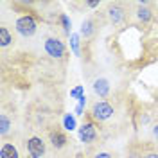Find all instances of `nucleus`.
I'll return each mask as SVG.
<instances>
[{
	"label": "nucleus",
	"mask_w": 158,
	"mask_h": 158,
	"mask_svg": "<svg viewBox=\"0 0 158 158\" xmlns=\"http://www.w3.org/2000/svg\"><path fill=\"white\" fill-rule=\"evenodd\" d=\"M104 15H106V18L111 25H122L131 18V4L110 2V4H106Z\"/></svg>",
	"instance_id": "nucleus-1"
},
{
	"label": "nucleus",
	"mask_w": 158,
	"mask_h": 158,
	"mask_svg": "<svg viewBox=\"0 0 158 158\" xmlns=\"http://www.w3.org/2000/svg\"><path fill=\"white\" fill-rule=\"evenodd\" d=\"M43 49H45V52L49 54L50 58H54V59H63L67 56V45H65V41L59 36H54V34L45 36Z\"/></svg>",
	"instance_id": "nucleus-2"
},
{
	"label": "nucleus",
	"mask_w": 158,
	"mask_h": 158,
	"mask_svg": "<svg viewBox=\"0 0 158 158\" xmlns=\"http://www.w3.org/2000/svg\"><path fill=\"white\" fill-rule=\"evenodd\" d=\"M113 115H115V108H113V104L108 102V101H97L90 108V117L94 118L95 122H106Z\"/></svg>",
	"instance_id": "nucleus-3"
},
{
	"label": "nucleus",
	"mask_w": 158,
	"mask_h": 158,
	"mask_svg": "<svg viewBox=\"0 0 158 158\" xmlns=\"http://www.w3.org/2000/svg\"><path fill=\"white\" fill-rule=\"evenodd\" d=\"M15 29H16V32H18L20 36L31 38V36L36 34L38 25H36V22H34V18H32L31 15H22V16H18L16 22H15Z\"/></svg>",
	"instance_id": "nucleus-4"
},
{
	"label": "nucleus",
	"mask_w": 158,
	"mask_h": 158,
	"mask_svg": "<svg viewBox=\"0 0 158 158\" xmlns=\"http://www.w3.org/2000/svg\"><path fill=\"white\" fill-rule=\"evenodd\" d=\"M155 16V11L151 9V4L146 2H137L131 4V18H135L138 23H148Z\"/></svg>",
	"instance_id": "nucleus-5"
},
{
	"label": "nucleus",
	"mask_w": 158,
	"mask_h": 158,
	"mask_svg": "<svg viewBox=\"0 0 158 158\" xmlns=\"http://www.w3.org/2000/svg\"><path fill=\"white\" fill-rule=\"evenodd\" d=\"M25 149L32 158H41L45 155V138L40 135H31L25 142Z\"/></svg>",
	"instance_id": "nucleus-6"
},
{
	"label": "nucleus",
	"mask_w": 158,
	"mask_h": 158,
	"mask_svg": "<svg viewBox=\"0 0 158 158\" xmlns=\"http://www.w3.org/2000/svg\"><path fill=\"white\" fill-rule=\"evenodd\" d=\"M79 137L85 144H95L99 138V133H97V126L94 122V118L90 117V120L83 122V126L79 128Z\"/></svg>",
	"instance_id": "nucleus-7"
},
{
	"label": "nucleus",
	"mask_w": 158,
	"mask_h": 158,
	"mask_svg": "<svg viewBox=\"0 0 158 158\" xmlns=\"http://www.w3.org/2000/svg\"><path fill=\"white\" fill-rule=\"evenodd\" d=\"M49 142L52 144V148L54 149H65L69 146V137H67V133L65 131H61V128H52L49 131Z\"/></svg>",
	"instance_id": "nucleus-8"
},
{
	"label": "nucleus",
	"mask_w": 158,
	"mask_h": 158,
	"mask_svg": "<svg viewBox=\"0 0 158 158\" xmlns=\"http://www.w3.org/2000/svg\"><path fill=\"white\" fill-rule=\"evenodd\" d=\"M97 32H99V22H97V18L88 16V18L81 23V36H83L85 40H94Z\"/></svg>",
	"instance_id": "nucleus-9"
},
{
	"label": "nucleus",
	"mask_w": 158,
	"mask_h": 158,
	"mask_svg": "<svg viewBox=\"0 0 158 158\" xmlns=\"http://www.w3.org/2000/svg\"><path fill=\"white\" fill-rule=\"evenodd\" d=\"M94 92L95 95H99L101 99H108L111 94V85L106 77H99L94 81Z\"/></svg>",
	"instance_id": "nucleus-10"
},
{
	"label": "nucleus",
	"mask_w": 158,
	"mask_h": 158,
	"mask_svg": "<svg viewBox=\"0 0 158 158\" xmlns=\"http://www.w3.org/2000/svg\"><path fill=\"white\" fill-rule=\"evenodd\" d=\"M140 158H158V146L155 142H140Z\"/></svg>",
	"instance_id": "nucleus-11"
},
{
	"label": "nucleus",
	"mask_w": 158,
	"mask_h": 158,
	"mask_svg": "<svg viewBox=\"0 0 158 158\" xmlns=\"http://www.w3.org/2000/svg\"><path fill=\"white\" fill-rule=\"evenodd\" d=\"M0 158H20L18 148L9 140H4L2 148H0Z\"/></svg>",
	"instance_id": "nucleus-12"
},
{
	"label": "nucleus",
	"mask_w": 158,
	"mask_h": 158,
	"mask_svg": "<svg viewBox=\"0 0 158 158\" xmlns=\"http://www.w3.org/2000/svg\"><path fill=\"white\" fill-rule=\"evenodd\" d=\"M15 40H13V32L7 29V25L2 22V25H0V45H2V49H7L11 43H13Z\"/></svg>",
	"instance_id": "nucleus-13"
},
{
	"label": "nucleus",
	"mask_w": 158,
	"mask_h": 158,
	"mask_svg": "<svg viewBox=\"0 0 158 158\" xmlns=\"http://www.w3.org/2000/svg\"><path fill=\"white\" fill-rule=\"evenodd\" d=\"M11 126H13V122L9 120L7 113L4 111V113L0 115V133H2V138H4V140H6V135H7V131H9Z\"/></svg>",
	"instance_id": "nucleus-14"
},
{
	"label": "nucleus",
	"mask_w": 158,
	"mask_h": 158,
	"mask_svg": "<svg viewBox=\"0 0 158 158\" xmlns=\"http://www.w3.org/2000/svg\"><path fill=\"white\" fill-rule=\"evenodd\" d=\"M63 128L67 129V131H72V129H76V118L72 117L70 113H67V115L63 117Z\"/></svg>",
	"instance_id": "nucleus-15"
},
{
	"label": "nucleus",
	"mask_w": 158,
	"mask_h": 158,
	"mask_svg": "<svg viewBox=\"0 0 158 158\" xmlns=\"http://www.w3.org/2000/svg\"><path fill=\"white\" fill-rule=\"evenodd\" d=\"M149 140L155 142V144L158 146V120H155V122L151 124V129H149Z\"/></svg>",
	"instance_id": "nucleus-16"
},
{
	"label": "nucleus",
	"mask_w": 158,
	"mask_h": 158,
	"mask_svg": "<svg viewBox=\"0 0 158 158\" xmlns=\"http://www.w3.org/2000/svg\"><path fill=\"white\" fill-rule=\"evenodd\" d=\"M58 22L61 23V27H63V31H65L67 34H70V20H69V16H67L65 13H61V15H59Z\"/></svg>",
	"instance_id": "nucleus-17"
},
{
	"label": "nucleus",
	"mask_w": 158,
	"mask_h": 158,
	"mask_svg": "<svg viewBox=\"0 0 158 158\" xmlns=\"http://www.w3.org/2000/svg\"><path fill=\"white\" fill-rule=\"evenodd\" d=\"M70 47H72V50L76 54H79V36L77 34H72L70 36Z\"/></svg>",
	"instance_id": "nucleus-18"
},
{
	"label": "nucleus",
	"mask_w": 158,
	"mask_h": 158,
	"mask_svg": "<svg viewBox=\"0 0 158 158\" xmlns=\"http://www.w3.org/2000/svg\"><path fill=\"white\" fill-rule=\"evenodd\" d=\"M72 97H76V99H79V101H83V99H86L85 95H83V86H76V88L72 90V94H70Z\"/></svg>",
	"instance_id": "nucleus-19"
},
{
	"label": "nucleus",
	"mask_w": 158,
	"mask_h": 158,
	"mask_svg": "<svg viewBox=\"0 0 158 158\" xmlns=\"http://www.w3.org/2000/svg\"><path fill=\"white\" fill-rule=\"evenodd\" d=\"M94 158H117L113 153H108V151H101V153H97Z\"/></svg>",
	"instance_id": "nucleus-20"
}]
</instances>
